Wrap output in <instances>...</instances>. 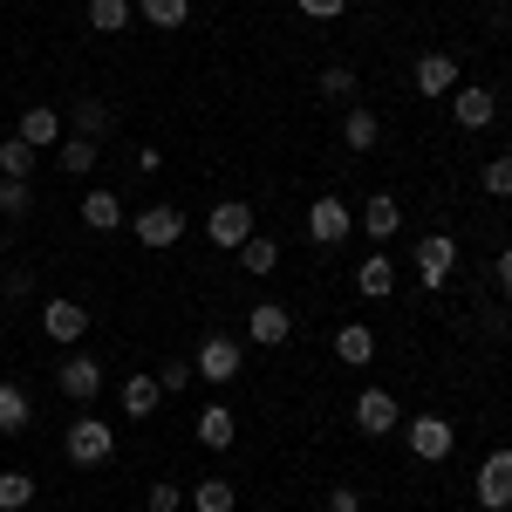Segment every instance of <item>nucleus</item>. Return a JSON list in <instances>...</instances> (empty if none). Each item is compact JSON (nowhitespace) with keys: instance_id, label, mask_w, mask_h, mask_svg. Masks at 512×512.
Instances as JSON below:
<instances>
[{"instance_id":"nucleus-19","label":"nucleus","mask_w":512,"mask_h":512,"mask_svg":"<svg viewBox=\"0 0 512 512\" xmlns=\"http://www.w3.org/2000/svg\"><path fill=\"white\" fill-rule=\"evenodd\" d=\"M35 424V403H28V390L21 383H0V437H21Z\"/></svg>"},{"instance_id":"nucleus-7","label":"nucleus","mask_w":512,"mask_h":512,"mask_svg":"<svg viewBox=\"0 0 512 512\" xmlns=\"http://www.w3.org/2000/svg\"><path fill=\"white\" fill-rule=\"evenodd\" d=\"M41 335H48V342H62V349H76L82 335H89V308L69 301V294H55V301L41 308Z\"/></svg>"},{"instance_id":"nucleus-13","label":"nucleus","mask_w":512,"mask_h":512,"mask_svg":"<svg viewBox=\"0 0 512 512\" xmlns=\"http://www.w3.org/2000/svg\"><path fill=\"white\" fill-rule=\"evenodd\" d=\"M55 390L69 396V403H89V396L103 390V362H96V355H69V362L55 369Z\"/></svg>"},{"instance_id":"nucleus-14","label":"nucleus","mask_w":512,"mask_h":512,"mask_svg":"<svg viewBox=\"0 0 512 512\" xmlns=\"http://www.w3.org/2000/svg\"><path fill=\"white\" fill-rule=\"evenodd\" d=\"M294 335V315L280 308V301H260V308H246V342H260V349H280Z\"/></svg>"},{"instance_id":"nucleus-20","label":"nucleus","mask_w":512,"mask_h":512,"mask_svg":"<svg viewBox=\"0 0 512 512\" xmlns=\"http://www.w3.org/2000/svg\"><path fill=\"white\" fill-rule=\"evenodd\" d=\"M82 226H89V233H117L123 226V198L117 192H82Z\"/></svg>"},{"instance_id":"nucleus-15","label":"nucleus","mask_w":512,"mask_h":512,"mask_svg":"<svg viewBox=\"0 0 512 512\" xmlns=\"http://www.w3.org/2000/svg\"><path fill=\"white\" fill-rule=\"evenodd\" d=\"M451 117L465 123V130H485V123L499 117V96L478 89V82H458V89H451Z\"/></svg>"},{"instance_id":"nucleus-6","label":"nucleus","mask_w":512,"mask_h":512,"mask_svg":"<svg viewBox=\"0 0 512 512\" xmlns=\"http://www.w3.org/2000/svg\"><path fill=\"white\" fill-rule=\"evenodd\" d=\"M205 239H212L219 253H239V246L253 239V205H239V198L212 205V219H205Z\"/></svg>"},{"instance_id":"nucleus-10","label":"nucleus","mask_w":512,"mask_h":512,"mask_svg":"<svg viewBox=\"0 0 512 512\" xmlns=\"http://www.w3.org/2000/svg\"><path fill=\"white\" fill-rule=\"evenodd\" d=\"M137 239H144L151 253L178 246V239H185V205H144V212H137Z\"/></svg>"},{"instance_id":"nucleus-34","label":"nucleus","mask_w":512,"mask_h":512,"mask_svg":"<svg viewBox=\"0 0 512 512\" xmlns=\"http://www.w3.org/2000/svg\"><path fill=\"white\" fill-rule=\"evenodd\" d=\"M485 198H512V158L485 164Z\"/></svg>"},{"instance_id":"nucleus-38","label":"nucleus","mask_w":512,"mask_h":512,"mask_svg":"<svg viewBox=\"0 0 512 512\" xmlns=\"http://www.w3.org/2000/svg\"><path fill=\"white\" fill-rule=\"evenodd\" d=\"M328 512H362V492L355 485H328Z\"/></svg>"},{"instance_id":"nucleus-22","label":"nucleus","mask_w":512,"mask_h":512,"mask_svg":"<svg viewBox=\"0 0 512 512\" xmlns=\"http://www.w3.org/2000/svg\"><path fill=\"white\" fill-rule=\"evenodd\" d=\"M335 362H349V369H362V362H376V335H369L362 321H349V328H335Z\"/></svg>"},{"instance_id":"nucleus-2","label":"nucleus","mask_w":512,"mask_h":512,"mask_svg":"<svg viewBox=\"0 0 512 512\" xmlns=\"http://www.w3.org/2000/svg\"><path fill=\"white\" fill-rule=\"evenodd\" d=\"M403 437H410V458L444 465V458H451V444H458V424H444L437 410H424V417H403Z\"/></svg>"},{"instance_id":"nucleus-35","label":"nucleus","mask_w":512,"mask_h":512,"mask_svg":"<svg viewBox=\"0 0 512 512\" xmlns=\"http://www.w3.org/2000/svg\"><path fill=\"white\" fill-rule=\"evenodd\" d=\"M158 383H164V396H178V390H192V383H198V369H192V362H164Z\"/></svg>"},{"instance_id":"nucleus-27","label":"nucleus","mask_w":512,"mask_h":512,"mask_svg":"<svg viewBox=\"0 0 512 512\" xmlns=\"http://www.w3.org/2000/svg\"><path fill=\"white\" fill-rule=\"evenodd\" d=\"M130 21H137L130 0H89V28H96V35H123Z\"/></svg>"},{"instance_id":"nucleus-39","label":"nucleus","mask_w":512,"mask_h":512,"mask_svg":"<svg viewBox=\"0 0 512 512\" xmlns=\"http://www.w3.org/2000/svg\"><path fill=\"white\" fill-rule=\"evenodd\" d=\"M492 274H499V287H506V294H512V246H506V253H499V267H492Z\"/></svg>"},{"instance_id":"nucleus-3","label":"nucleus","mask_w":512,"mask_h":512,"mask_svg":"<svg viewBox=\"0 0 512 512\" xmlns=\"http://www.w3.org/2000/svg\"><path fill=\"white\" fill-rule=\"evenodd\" d=\"M239 362H246V349H239L233 335H205L192 355V369H198V383H212V390H226L239 376Z\"/></svg>"},{"instance_id":"nucleus-37","label":"nucleus","mask_w":512,"mask_h":512,"mask_svg":"<svg viewBox=\"0 0 512 512\" xmlns=\"http://www.w3.org/2000/svg\"><path fill=\"white\" fill-rule=\"evenodd\" d=\"M308 21H335V14H349V0H294Z\"/></svg>"},{"instance_id":"nucleus-4","label":"nucleus","mask_w":512,"mask_h":512,"mask_svg":"<svg viewBox=\"0 0 512 512\" xmlns=\"http://www.w3.org/2000/svg\"><path fill=\"white\" fill-rule=\"evenodd\" d=\"M410 260H417V280L437 294L444 280L458 274V239H451V233H424L417 246H410Z\"/></svg>"},{"instance_id":"nucleus-1","label":"nucleus","mask_w":512,"mask_h":512,"mask_svg":"<svg viewBox=\"0 0 512 512\" xmlns=\"http://www.w3.org/2000/svg\"><path fill=\"white\" fill-rule=\"evenodd\" d=\"M62 451H69V465L96 472V465H110V458H117V424H103V417H89V410H82L76 424H69V437H62Z\"/></svg>"},{"instance_id":"nucleus-32","label":"nucleus","mask_w":512,"mask_h":512,"mask_svg":"<svg viewBox=\"0 0 512 512\" xmlns=\"http://www.w3.org/2000/svg\"><path fill=\"white\" fill-rule=\"evenodd\" d=\"M28 205H35V192H28V178H0V212H7V219H21Z\"/></svg>"},{"instance_id":"nucleus-29","label":"nucleus","mask_w":512,"mask_h":512,"mask_svg":"<svg viewBox=\"0 0 512 512\" xmlns=\"http://www.w3.org/2000/svg\"><path fill=\"white\" fill-rule=\"evenodd\" d=\"M0 178H35V144L0 137Z\"/></svg>"},{"instance_id":"nucleus-31","label":"nucleus","mask_w":512,"mask_h":512,"mask_svg":"<svg viewBox=\"0 0 512 512\" xmlns=\"http://www.w3.org/2000/svg\"><path fill=\"white\" fill-rule=\"evenodd\" d=\"M96 158H103V144H89V137H62V171H69V178L96 171Z\"/></svg>"},{"instance_id":"nucleus-9","label":"nucleus","mask_w":512,"mask_h":512,"mask_svg":"<svg viewBox=\"0 0 512 512\" xmlns=\"http://www.w3.org/2000/svg\"><path fill=\"white\" fill-rule=\"evenodd\" d=\"M472 492H478V506H485V512H506L512 506V444H506V451H492V458L478 465Z\"/></svg>"},{"instance_id":"nucleus-8","label":"nucleus","mask_w":512,"mask_h":512,"mask_svg":"<svg viewBox=\"0 0 512 512\" xmlns=\"http://www.w3.org/2000/svg\"><path fill=\"white\" fill-rule=\"evenodd\" d=\"M355 431H362V437L403 431V403H396L390 390H362V396H355Z\"/></svg>"},{"instance_id":"nucleus-17","label":"nucleus","mask_w":512,"mask_h":512,"mask_svg":"<svg viewBox=\"0 0 512 512\" xmlns=\"http://www.w3.org/2000/svg\"><path fill=\"white\" fill-rule=\"evenodd\" d=\"M192 431H198V444H205V451H226V444L239 437V417L226 410V403H205V410L192 417Z\"/></svg>"},{"instance_id":"nucleus-5","label":"nucleus","mask_w":512,"mask_h":512,"mask_svg":"<svg viewBox=\"0 0 512 512\" xmlns=\"http://www.w3.org/2000/svg\"><path fill=\"white\" fill-rule=\"evenodd\" d=\"M349 233H355V212H349V198L321 192L315 205H308V239H315V246H342Z\"/></svg>"},{"instance_id":"nucleus-24","label":"nucleus","mask_w":512,"mask_h":512,"mask_svg":"<svg viewBox=\"0 0 512 512\" xmlns=\"http://www.w3.org/2000/svg\"><path fill=\"white\" fill-rule=\"evenodd\" d=\"M342 144H349V151H376V144H383V117H376V110H349V117H342Z\"/></svg>"},{"instance_id":"nucleus-16","label":"nucleus","mask_w":512,"mask_h":512,"mask_svg":"<svg viewBox=\"0 0 512 512\" xmlns=\"http://www.w3.org/2000/svg\"><path fill=\"white\" fill-rule=\"evenodd\" d=\"M21 144H35V151H48V144H62V110L55 103H28L21 110V130H14Z\"/></svg>"},{"instance_id":"nucleus-36","label":"nucleus","mask_w":512,"mask_h":512,"mask_svg":"<svg viewBox=\"0 0 512 512\" xmlns=\"http://www.w3.org/2000/svg\"><path fill=\"white\" fill-rule=\"evenodd\" d=\"M144 506H151V512H178V506H185V492H178L171 478H158V485L144 492Z\"/></svg>"},{"instance_id":"nucleus-40","label":"nucleus","mask_w":512,"mask_h":512,"mask_svg":"<svg viewBox=\"0 0 512 512\" xmlns=\"http://www.w3.org/2000/svg\"><path fill=\"white\" fill-rule=\"evenodd\" d=\"M0 267H7V233H0Z\"/></svg>"},{"instance_id":"nucleus-12","label":"nucleus","mask_w":512,"mask_h":512,"mask_svg":"<svg viewBox=\"0 0 512 512\" xmlns=\"http://www.w3.org/2000/svg\"><path fill=\"white\" fill-rule=\"evenodd\" d=\"M355 226L376 239V246H390L396 233H403V205H396L390 192H376V198H362V212H355Z\"/></svg>"},{"instance_id":"nucleus-26","label":"nucleus","mask_w":512,"mask_h":512,"mask_svg":"<svg viewBox=\"0 0 512 512\" xmlns=\"http://www.w3.org/2000/svg\"><path fill=\"white\" fill-rule=\"evenodd\" d=\"M239 267H246V274L253 280H267L280 267V239H267V233H253L246 239V246H239Z\"/></svg>"},{"instance_id":"nucleus-33","label":"nucleus","mask_w":512,"mask_h":512,"mask_svg":"<svg viewBox=\"0 0 512 512\" xmlns=\"http://www.w3.org/2000/svg\"><path fill=\"white\" fill-rule=\"evenodd\" d=\"M321 96H355V69L349 62H328V69H321Z\"/></svg>"},{"instance_id":"nucleus-11","label":"nucleus","mask_w":512,"mask_h":512,"mask_svg":"<svg viewBox=\"0 0 512 512\" xmlns=\"http://www.w3.org/2000/svg\"><path fill=\"white\" fill-rule=\"evenodd\" d=\"M410 82H417V96H451L458 89V55H444V48H431V55H417V69H410Z\"/></svg>"},{"instance_id":"nucleus-28","label":"nucleus","mask_w":512,"mask_h":512,"mask_svg":"<svg viewBox=\"0 0 512 512\" xmlns=\"http://www.w3.org/2000/svg\"><path fill=\"white\" fill-rule=\"evenodd\" d=\"M233 506H239V492L226 478H198L192 485V512H233Z\"/></svg>"},{"instance_id":"nucleus-25","label":"nucleus","mask_w":512,"mask_h":512,"mask_svg":"<svg viewBox=\"0 0 512 512\" xmlns=\"http://www.w3.org/2000/svg\"><path fill=\"white\" fill-rule=\"evenodd\" d=\"M137 14H144L158 35H178V28L192 21V0H137Z\"/></svg>"},{"instance_id":"nucleus-23","label":"nucleus","mask_w":512,"mask_h":512,"mask_svg":"<svg viewBox=\"0 0 512 512\" xmlns=\"http://www.w3.org/2000/svg\"><path fill=\"white\" fill-rule=\"evenodd\" d=\"M158 403H164L158 376H130V383H123V417H158Z\"/></svg>"},{"instance_id":"nucleus-30","label":"nucleus","mask_w":512,"mask_h":512,"mask_svg":"<svg viewBox=\"0 0 512 512\" xmlns=\"http://www.w3.org/2000/svg\"><path fill=\"white\" fill-rule=\"evenodd\" d=\"M35 506V478L28 472H0V512H28Z\"/></svg>"},{"instance_id":"nucleus-21","label":"nucleus","mask_w":512,"mask_h":512,"mask_svg":"<svg viewBox=\"0 0 512 512\" xmlns=\"http://www.w3.org/2000/svg\"><path fill=\"white\" fill-rule=\"evenodd\" d=\"M76 137H89V144H103V137H110V130H117V110H110V103H96V96H82L76 103Z\"/></svg>"},{"instance_id":"nucleus-18","label":"nucleus","mask_w":512,"mask_h":512,"mask_svg":"<svg viewBox=\"0 0 512 512\" xmlns=\"http://www.w3.org/2000/svg\"><path fill=\"white\" fill-rule=\"evenodd\" d=\"M355 287H362L369 301H390V294H396V260L383 253V246H376V253H369V260L355 267Z\"/></svg>"}]
</instances>
